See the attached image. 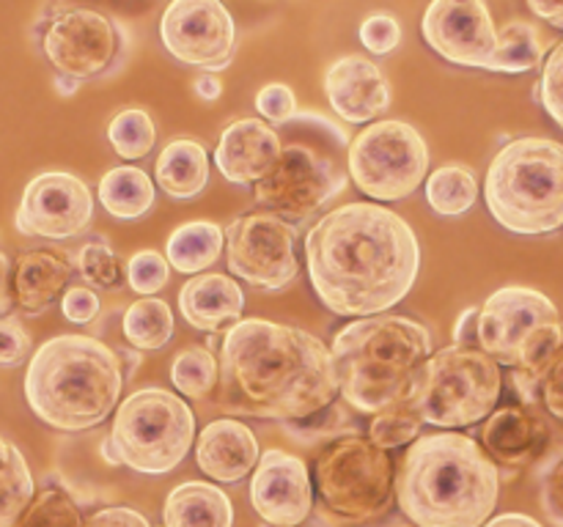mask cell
<instances>
[{
  "instance_id": "1",
  "label": "cell",
  "mask_w": 563,
  "mask_h": 527,
  "mask_svg": "<svg viewBox=\"0 0 563 527\" xmlns=\"http://www.w3.org/2000/svg\"><path fill=\"white\" fill-rule=\"evenodd\" d=\"M313 291L339 316L372 318L399 305L421 272V245L405 217L379 203H346L306 236Z\"/></svg>"
},
{
  "instance_id": "2",
  "label": "cell",
  "mask_w": 563,
  "mask_h": 527,
  "mask_svg": "<svg viewBox=\"0 0 563 527\" xmlns=\"http://www.w3.org/2000/svg\"><path fill=\"white\" fill-rule=\"evenodd\" d=\"M218 406L229 415L300 423L339 395L333 357L291 324L245 318L225 333L218 355Z\"/></svg>"
},
{
  "instance_id": "3",
  "label": "cell",
  "mask_w": 563,
  "mask_h": 527,
  "mask_svg": "<svg viewBox=\"0 0 563 527\" xmlns=\"http://www.w3.org/2000/svg\"><path fill=\"white\" fill-rule=\"evenodd\" d=\"M498 494V464L460 431L418 437L396 472V500L416 527H484Z\"/></svg>"
},
{
  "instance_id": "4",
  "label": "cell",
  "mask_w": 563,
  "mask_h": 527,
  "mask_svg": "<svg viewBox=\"0 0 563 527\" xmlns=\"http://www.w3.org/2000/svg\"><path fill=\"white\" fill-rule=\"evenodd\" d=\"M121 388L124 366L119 355L91 335H55L27 362V406L58 431L99 426L119 404Z\"/></svg>"
},
{
  "instance_id": "5",
  "label": "cell",
  "mask_w": 563,
  "mask_h": 527,
  "mask_svg": "<svg viewBox=\"0 0 563 527\" xmlns=\"http://www.w3.org/2000/svg\"><path fill=\"white\" fill-rule=\"evenodd\" d=\"M330 357L341 399L352 410L379 415L407 404L423 362L432 357V338L410 316L357 318L335 333Z\"/></svg>"
},
{
  "instance_id": "6",
  "label": "cell",
  "mask_w": 563,
  "mask_h": 527,
  "mask_svg": "<svg viewBox=\"0 0 563 527\" xmlns=\"http://www.w3.org/2000/svg\"><path fill=\"white\" fill-rule=\"evenodd\" d=\"M563 346V322L548 294L528 285H504L478 311V349L511 368L526 404L539 401V379Z\"/></svg>"
},
{
  "instance_id": "7",
  "label": "cell",
  "mask_w": 563,
  "mask_h": 527,
  "mask_svg": "<svg viewBox=\"0 0 563 527\" xmlns=\"http://www.w3.org/2000/svg\"><path fill=\"white\" fill-rule=\"evenodd\" d=\"M493 217L511 234H550L563 225V143L517 137L495 154L484 181Z\"/></svg>"
},
{
  "instance_id": "8",
  "label": "cell",
  "mask_w": 563,
  "mask_h": 527,
  "mask_svg": "<svg viewBox=\"0 0 563 527\" xmlns=\"http://www.w3.org/2000/svg\"><path fill=\"white\" fill-rule=\"evenodd\" d=\"M196 415L185 399L163 388H143L119 404L102 442L108 464H124L143 475H165L190 453Z\"/></svg>"
},
{
  "instance_id": "9",
  "label": "cell",
  "mask_w": 563,
  "mask_h": 527,
  "mask_svg": "<svg viewBox=\"0 0 563 527\" xmlns=\"http://www.w3.org/2000/svg\"><path fill=\"white\" fill-rule=\"evenodd\" d=\"M504 390L500 366L473 346H445L423 362L407 406L421 423L438 428H465L495 412Z\"/></svg>"
},
{
  "instance_id": "10",
  "label": "cell",
  "mask_w": 563,
  "mask_h": 527,
  "mask_svg": "<svg viewBox=\"0 0 563 527\" xmlns=\"http://www.w3.org/2000/svg\"><path fill=\"white\" fill-rule=\"evenodd\" d=\"M396 467L388 450L368 437H339L313 464V489L330 514L368 522L383 514L396 492Z\"/></svg>"
},
{
  "instance_id": "11",
  "label": "cell",
  "mask_w": 563,
  "mask_h": 527,
  "mask_svg": "<svg viewBox=\"0 0 563 527\" xmlns=\"http://www.w3.org/2000/svg\"><path fill=\"white\" fill-rule=\"evenodd\" d=\"M429 170V148L407 121H374L350 143V176L357 190L377 201H405Z\"/></svg>"
},
{
  "instance_id": "12",
  "label": "cell",
  "mask_w": 563,
  "mask_h": 527,
  "mask_svg": "<svg viewBox=\"0 0 563 527\" xmlns=\"http://www.w3.org/2000/svg\"><path fill=\"white\" fill-rule=\"evenodd\" d=\"M229 269L245 283L280 291L300 272L297 228L278 214H242L225 228Z\"/></svg>"
},
{
  "instance_id": "13",
  "label": "cell",
  "mask_w": 563,
  "mask_h": 527,
  "mask_svg": "<svg viewBox=\"0 0 563 527\" xmlns=\"http://www.w3.org/2000/svg\"><path fill=\"white\" fill-rule=\"evenodd\" d=\"M42 49L60 77L80 82L104 75L115 64L121 36L110 16L80 5H64L44 27Z\"/></svg>"
},
{
  "instance_id": "14",
  "label": "cell",
  "mask_w": 563,
  "mask_h": 527,
  "mask_svg": "<svg viewBox=\"0 0 563 527\" xmlns=\"http://www.w3.org/2000/svg\"><path fill=\"white\" fill-rule=\"evenodd\" d=\"M346 170L335 159L322 157L306 143L284 148L278 165L256 184V201L284 217H306L339 195L346 187Z\"/></svg>"
},
{
  "instance_id": "15",
  "label": "cell",
  "mask_w": 563,
  "mask_h": 527,
  "mask_svg": "<svg viewBox=\"0 0 563 527\" xmlns=\"http://www.w3.org/2000/svg\"><path fill=\"white\" fill-rule=\"evenodd\" d=\"M159 38L181 64L220 71L234 60L236 25L218 0H174L159 20Z\"/></svg>"
},
{
  "instance_id": "16",
  "label": "cell",
  "mask_w": 563,
  "mask_h": 527,
  "mask_svg": "<svg viewBox=\"0 0 563 527\" xmlns=\"http://www.w3.org/2000/svg\"><path fill=\"white\" fill-rule=\"evenodd\" d=\"M91 217L93 198L86 181L75 173L49 170L27 181L14 223L20 234L60 242L82 234Z\"/></svg>"
},
{
  "instance_id": "17",
  "label": "cell",
  "mask_w": 563,
  "mask_h": 527,
  "mask_svg": "<svg viewBox=\"0 0 563 527\" xmlns=\"http://www.w3.org/2000/svg\"><path fill=\"white\" fill-rule=\"evenodd\" d=\"M423 38L440 58L471 69H489L498 49V31L482 0H434L421 22Z\"/></svg>"
},
{
  "instance_id": "18",
  "label": "cell",
  "mask_w": 563,
  "mask_h": 527,
  "mask_svg": "<svg viewBox=\"0 0 563 527\" xmlns=\"http://www.w3.org/2000/svg\"><path fill=\"white\" fill-rule=\"evenodd\" d=\"M251 503L267 525H302L313 508V481L306 461L280 448L264 450L251 478Z\"/></svg>"
},
{
  "instance_id": "19",
  "label": "cell",
  "mask_w": 563,
  "mask_h": 527,
  "mask_svg": "<svg viewBox=\"0 0 563 527\" xmlns=\"http://www.w3.org/2000/svg\"><path fill=\"white\" fill-rule=\"evenodd\" d=\"M324 93L335 113L350 124H368L390 108V86L374 60L344 55L324 75Z\"/></svg>"
},
{
  "instance_id": "20",
  "label": "cell",
  "mask_w": 563,
  "mask_h": 527,
  "mask_svg": "<svg viewBox=\"0 0 563 527\" xmlns=\"http://www.w3.org/2000/svg\"><path fill=\"white\" fill-rule=\"evenodd\" d=\"M284 146L278 132L262 119H240L229 124L214 148V165L231 184H258L278 165Z\"/></svg>"
},
{
  "instance_id": "21",
  "label": "cell",
  "mask_w": 563,
  "mask_h": 527,
  "mask_svg": "<svg viewBox=\"0 0 563 527\" xmlns=\"http://www.w3.org/2000/svg\"><path fill=\"white\" fill-rule=\"evenodd\" d=\"M256 434L236 417H218L209 423L196 442V461L203 475L218 483H236L258 464Z\"/></svg>"
},
{
  "instance_id": "22",
  "label": "cell",
  "mask_w": 563,
  "mask_h": 527,
  "mask_svg": "<svg viewBox=\"0 0 563 527\" xmlns=\"http://www.w3.org/2000/svg\"><path fill=\"white\" fill-rule=\"evenodd\" d=\"M179 307L187 324L201 333H218L225 324H240L245 291L229 274H196L179 291Z\"/></svg>"
},
{
  "instance_id": "23",
  "label": "cell",
  "mask_w": 563,
  "mask_h": 527,
  "mask_svg": "<svg viewBox=\"0 0 563 527\" xmlns=\"http://www.w3.org/2000/svg\"><path fill=\"white\" fill-rule=\"evenodd\" d=\"M548 437V428L517 406L495 410L482 426L484 450L489 459L506 467H522L537 459Z\"/></svg>"
},
{
  "instance_id": "24",
  "label": "cell",
  "mask_w": 563,
  "mask_h": 527,
  "mask_svg": "<svg viewBox=\"0 0 563 527\" xmlns=\"http://www.w3.org/2000/svg\"><path fill=\"white\" fill-rule=\"evenodd\" d=\"M69 264L49 250H27L14 261L11 274V289L16 302L25 313L38 316L47 311L60 294H66L69 285Z\"/></svg>"
},
{
  "instance_id": "25",
  "label": "cell",
  "mask_w": 563,
  "mask_h": 527,
  "mask_svg": "<svg viewBox=\"0 0 563 527\" xmlns=\"http://www.w3.org/2000/svg\"><path fill=\"white\" fill-rule=\"evenodd\" d=\"M163 522L165 527H231L234 505L214 483L185 481L165 497Z\"/></svg>"
},
{
  "instance_id": "26",
  "label": "cell",
  "mask_w": 563,
  "mask_h": 527,
  "mask_svg": "<svg viewBox=\"0 0 563 527\" xmlns=\"http://www.w3.org/2000/svg\"><path fill=\"white\" fill-rule=\"evenodd\" d=\"M154 179L176 201H192L201 195L209 179L207 148L190 137L170 141L154 165Z\"/></svg>"
},
{
  "instance_id": "27",
  "label": "cell",
  "mask_w": 563,
  "mask_h": 527,
  "mask_svg": "<svg viewBox=\"0 0 563 527\" xmlns=\"http://www.w3.org/2000/svg\"><path fill=\"white\" fill-rule=\"evenodd\" d=\"M225 245V231L212 220H190L168 236L165 258L181 274H196L212 267Z\"/></svg>"
},
{
  "instance_id": "28",
  "label": "cell",
  "mask_w": 563,
  "mask_h": 527,
  "mask_svg": "<svg viewBox=\"0 0 563 527\" xmlns=\"http://www.w3.org/2000/svg\"><path fill=\"white\" fill-rule=\"evenodd\" d=\"M154 181L135 165L108 170L99 181V201L115 220H141L154 206Z\"/></svg>"
},
{
  "instance_id": "29",
  "label": "cell",
  "mask_w": 563,
  "mask_h": 527,
  "mask_svg": "<svg viewBox=\"0 0 563 527\" xmlns=\"http://www.w3.org/2000/svg\"><path fill=\"white\" fill-rule=\"evenodd\" d=\"M33 483L31 467L14 442L0 437V527H16L22 514L31 508Z\"/></svg>"
},
{
  "instance_id": "30",
  "label": "cell",
  "mask_w": 563,
  "mask_h": 527,
  "mask_svg": "<svg viewBox=\"0 0 563 527\" xmlns=\"http://www.w3.org/2000/svg\"><path fill=\"white\" fill-rule=\"evenodd\" d=\"M121 327H124V338L137 351H157L174 338V311H170L165 300L143 296V300L132 302L126 307Z\"/></svg>"
},
{
  "instance_id": "31",
  "label": "cell",
  "mask_w": 563,
  "mask_h": 527,
  "mask_svg": "<svg viewBox=\"0 0 563 527\" xmlns=\"http://www.w3.org/2000/svg\"><path fill=\"white\" fill-rule=\"evenodd\" d=\"M476 173L465 165H443L427 179V201L440 217H460L476 203Z\"/></svg>"
},
{
  "instance_id": "32",
  "label": "cell",
  "mask_w": 563,
  "mask_h": 527,
  "mask_svg": "<svg viewBox=\"0 0 563 527\" xmlns=\"http://www.w3.org/2000/svg\"><path fill=\"white\" fill-rule=\"evenodd\" d=\"M544 44L537 27L531 22L515 20L498 33V49L493 55V64L487 71H506V75H520L542 66Z\"/></svg>"
},
{
  "instance_id": "33",
  "label": "cell",
  "mask_w": 563,
  "mask_h": 527,
  "mask_svg": "<svg viewBox=\"0 0 563 527\" xmlns=\"http://www.w3.org/2000/svg\"><path fill=\"white\" fill-rule=\"evenodd\" d=\"M218 357L207 346H187L170 362V382L187 399H207L218 384Z\"/></svg>"
},
{
  "instance_id": "34",
  "label": "cell",
  "mask_w": 563,
  "mask_h": 527,
  "mask_svg": "<svg viewBox=\"0 0 563 527\" xmlns=\"http://www.w3.org/2000/svg\"><path fill=\"white\" fill-rule=\"evenodd\" d=\"M108 141L121 159H141L154 148L157 126L143 108H124L110 119Z\"/></svg>"
},
{
  "instance_id": "35",
  "label": "cell",
  "mask_w": 563,
  "mask_h": 527,
  "mask_svg": "<svg viewBox=\"0 0 563 527\" xmlns=\"http://www.w3.org/2000/svg\"><path fill=\"white\" fill-rule=\"evenodd\" d=\"M80 508L64 489H44L38 497H33L31 508L22 514L16 527H82Z\"/></svg>"
},
{
  "instance_id": "36",
  "label": "cell",
  "mask_w": 563,
  "mask_h": 527,
  "mask_svg": "<svg viewBox=\"0 0 563 527\" xmlns=\"http://www.w3.org/2000/svg\"><path fill=\"white\" fill-rule=\"evenodd\" d=\"M418 437H421V417L407 404H396L379 412L368 426V439L383 450L401 448L407 442H416Z\"/></svg>"
},
{
  "instance_id": "37",
  "label": "cell",
  "mask_w": 563,
  "mask_h": 527,
  "mask_svg": "<svg viewBox=\"0 0 563 527\" xmlns=\"http://www.w3.org/2000/svg\"><path fill=\"white\" fill-rule=\"evenodd\" d=\"M77 272L86 280L88 285H97V289H115L121 280L119 258H115L113 247L104 239L86 242L77 253Z\"/></svg>"
},
{
  "instance_id": "38",
  "label": "cell",
  "mask_w": 563,
  "mask_h": 527,
  "mask_svg": "<svg viewBox=\"0 0 563 527\" xmlns=\"http://www.w3.org/2000/svg\"><path fill=\"white\" fill-rule=\"evenodd\" d=\"M170 278V264L157 250H137L126 261V283L143 296H154Z\"/></svg>"
},
{
  "instance_id": "39",
  "label": "cell",
  "mask_w": 563,
  "mask_h": 527,
  "mask_svg": "<svg viewBox=\"0 0 563 527\" xmlns=\"http://www.w3.org/2000/svg\"><path fill=\"white\" fill-rule=\"evenodd\" d=\"M537 97L542 102V108L548 110L550 119L563 130V42L555 44L553 53L542 64Z\"/></svg>"
},
{
  "instance_id": "40",
  "label": "cell",
  "mask_w": 563,
  "mask_h": 527,
  "mask_svg": "<svg viewBox=\"0 0 563 527\" xmlns=\"http://www.w3.org/2000/svg\"><path fill=\"white\" fill-rule=\"evenodd\" d=\"M363 47L372 49L374 55H388L399 47L401 25L388 14H372L361 25Z\"/></svg>"
},
{
  "instance_id": "41",
  "label": "cell",
  "mask_w": 563,
  "mask_h": 527,
  "mask_svg": "<svg viewBox=\"0 0 563 527\" xmlns=\"http://www.w3.org/2000/svg\"><path fill=\"white\" fill-rule=\"evenodd\" d=\"M33 351L31 333L22 327L20 318L3 316L0 318V366L14 368L25 362Z\"/></svg>"
},
{
  "instance_id": "42",
  "label": "cell",
  "mask_w": 563,
  "mask_h": 527,
  "mask_svg": "<svg viewBox=\"0 0 563 527\" xmlns=\"http://www.w3.org/2000/svg\"><path fill=\"white\" fill-rule=\"evenodd\" d=\"M256 110L273 124H284V121L295 119L297 113L295 91L284 82H269L256 93Z\"/></svg>"
},
{
  "instance_id": "43",
  "label": "cell",
  "mask_w": 563,
  "mask_h": 527,
  "mask_svg": "<svg viewBox=\"0 0 563 527\" xmlns=\"http://www.w3.org/2000/svg\"><path fill=\"white\" fill-rule=\"evenodd\" d=\"M539 401H542L550 415L563 423V346L559 355L550 360V366L544 368L542 379H539Z\"/></svg>"
},
{
  "instance_id": "44",
  "label": "cell",
  "mask_w": 563,
  "mask_h": 527,
  "mask_svg": "<svg viewBox=\"0 0 563 527\" xmlns=\"http://www.w3.org/2000/svg\"><path fill=\"white\" fill-rule=\"evenodd\" d=\"M60 311H64L66 322L71 324L93 322L99 313L97 291L88 289V285H71L64 294V300H60Z\"/></svg>"
},
{
  "instance_id": "45",
  "label": "cell",
  "mask_w": 563,
  "mask_h": 527,
  "mask_svg": "<svg viewBox=\"0 0 563 527\" xmlns=\"http://www.w3.org/2000/svg\"><path fill=\"white\" fill-rule=\"evenodd\" d=\"M82 527H152L146 516L135 508H126V505H108V508L97 511L86 519Z\"/></svg>"
},
{
  "instance_id": "46",
  "label": "cell",
  "mask_w": 563,
  "mask_h": 527,
  "mask_svg": "<svg viewBox=\"0 0 563 527\" xmlns=\"http://www.w3.org/2000/svg\"><path fill=\"white\" fill-rule=\"evenodd\" d=\"M542 503L544 511L563 525V456H559V461H555L548 470V475H544Z\"/></svg>"
},
{
  "instance_id": "47",
  "label": "cell",
  "mask_w": 563,
  "mask_h": 527,
  "mask_svg": "<svg viewBox=\"0 0 563 527\" xmlns=\"http://www.w3.org/2000/svg\"><path fill=\"white\" fill-rule=\"evenodd\" d=\"M478 311H482V307L471 305L460 313V318H456L454 324L456 346H473V349H478Z\"/></svg>"
},
{
  "instance_id": "48",
  "label": "cell",
  "mask_w": 563,
  "mask_h": 527,
  "mask_svg": "<svg viewBox=\"0 0 563 527\" xmlns=\"http://www.w3.org/2000/svg\"><path fill=\"white\" fill-rule=\"evenodd\" d=\"M528 9L539 16V20L550 22V25L563 27V3H544V0H531Z\"/></svg>"
},
{
  "instance_id": "49",
  "label": "cell",
  "mask_w": 563,
  "mask_h": 527,
  "mask_svg": "<svg viewBox=\"0 0 563 527\" xmlns=\"http://www.w3.org/2000/svg\"><path fill=\"white\" fill-rule=\"evenodd\" d=\"M11 264L5 258V253H0V318L9 313L11 307Z\"/></svg>"
},
{
  "instance_id": "50",
  "label": "cell",
  "mask_w": 563,
  "mask_h": 527,
  "mask_svg": "<svg viewBox=\"0 0 563 527\" xmlns=\"http://www.w3.org/2000/svg\"><path fill=\"white\" fill-rule=\"evenodd\" d=\"M484 527H544V525L528 514H500L495 516V519H489Z\"/></svg>"
},
{
  "instance_id": "51",
  "label": "cell",
  "mask_w": 563,
  "mask_h": 527,
  "mask_svg": "<svg viewBox=\"0 0 563 527\" xmlns=\"http://www.w3.org/2000/svg\"><path fill=\"white\" fill-rule=\"evenodd\" d=\"M220 80L218 77H212V75H203V77H198L196 80V91L201 93L203 99H218L220 97Z\"/></svg>"
}]
</instances>
